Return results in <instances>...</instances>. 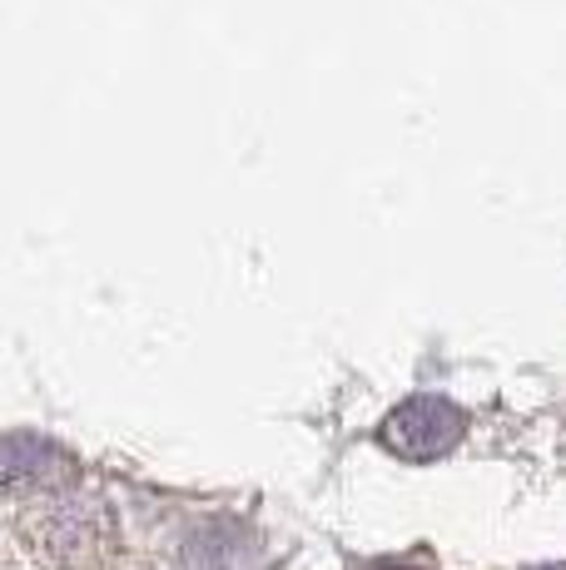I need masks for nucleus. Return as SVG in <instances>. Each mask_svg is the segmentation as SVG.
Returning <instances> with one entry per match:
<instances>
[{
	"label": "nucleus",
	"mask_w": 566,
	"mask_h": 570,
	"mask_svg": "<svg viewBox=\"0 0 566 570\" xmlns=\"http://www.w3.org/2000/svg\"><path fill=\"white\" fill-rule=\"evenodd\" d=\"M467 432V416L448 397H408L378 426V442L402 462H438Z\"/></svg>",
	"instance_id": "obj_1"
},
{
	"label": "nucleus",
	"mask_w": 566,
	"mask_h": 570,
	"mask_svg": "<svg viewBox=\"0 0 566 570\" xmlns=\"http://www.w3.org/2000/svg\"><path fill=\"white\" fill-rule=\"evenodd\" d=\"M179 561H184V570H254L258 546H254V535H248V525L204 521L199 531H189Z\"/></svg>",
	"instance_id": "obj_2"
},
{
	"label": "nucleus",
	"mask_w": 566,
	"mask_h": 570,
	"mask_svg": "<svg viewBox=\"0 0 566 570\" xmlns=\"http://www.w3.org/2000/svg\"><path fill=\"white\" fill-rule=\"evenodd\" d=\"M70 456L60 452L56 442L30 432H10L6 446H0V481L6 487H26V481H65L70 476Z\"/></svg>",
	"instance_id": "obj_3"
},
{
	"label": "nucleus",
	"mask_w": 566,
	"mask_h": 570,
	"mask_svg": "<svg viewBox=\"0 0 566 570\" xmlns=\"http://www.w3.org/2000/svg\"><path fill=\"white\" fill-rule=\"evenodd\" d=\"M95 535H100V517H95L90 501H50L40 511V541L50 556L75 561V556L95 551Z\"/></svg>",
	"instance_id": "obj_4"
},
{
	"label": "nucleus",
	"mask_w": 566,
	"mask_h": 570,
	"mask_svg": "<svg viewBox=\"0 0 566 570\" xmlns=\"http://www.w3.org/2000/svg\"><path fill=\"white\" fill-rule=\"evenodd\" d=\"M383 570H422V566H383Z\"/></svg>",
	"instance_id": "obj_5"
},
{
	"label": "nucleus",
	"mask_w": 566,
	"mask_h": 570,
	"mask_svg": "<svg viewBox=\"0 0 566 570\" xmlns=\"http://www.w3.org/2000/svg\"><path fill=\"white\" fill-rule=\"evenodd\" d=\"M537 570H566V566H537Z\"/></svg>",
	"instance_id": "obj_6"
}]
</instances>
